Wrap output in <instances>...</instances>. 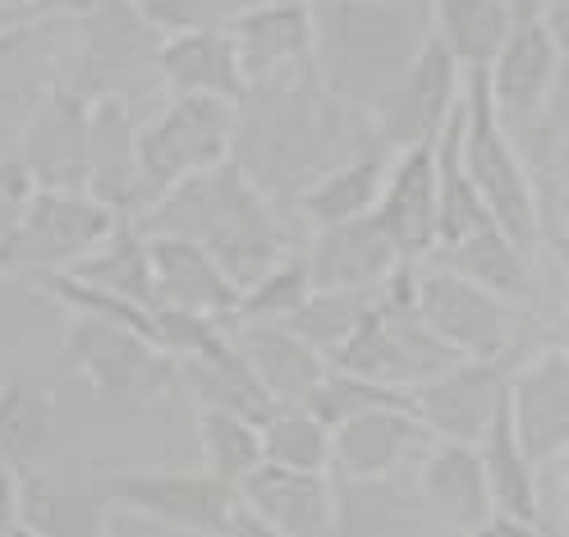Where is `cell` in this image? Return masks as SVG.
<instances>
[{
  "label": "cell",
  "instance_id": "obj_10",
  "mask_svg": "<svg viewBox=\"0 0 569 537\" xmlns=\"http://www.w3.org/2000/svg\"><path fill=\"white\" fill-rule=\"evenodd\" d=\"M418 312L432 336L459 358H506L523 349V308L496 299L469 276L450 271L446 262H422L413 271Z\"/></svg>",
  "mask_w": 569,
  "mask_h": 537
},
{
  "label": "cell",
  "instance_id": "obj_30",
  "mask_svg": "<svg viewBox=\"0 0 569 537\" xmlns=\"http://www.w3.org/2000/svg\"><path fill=\"white\" fill-rule=\"evenodd\" d=\"M437 262H446L459 276H469L473 285H482V290H491L496 299H506L515 308L532 304V253L519 248L496 221L473 230L469 239L441 248Z\"/></svg>",
  "mask_w": 569,
  "mask_h": 537
},
{
  "label": "cell",
  "instance_id": "obj_44",
  "mask_svg": "<svg viewBox=\"0 0 569 537\" xmlns=\"http://www.w3.org/2000/svg\"><path fill=\"white\" fill-rule=\"evenodd\" d=\"M38 185H32V175L19 166V157H6L0 161V239L14 230V221L23 217V207L32 202Z\"/></svg>",
  "mask_w": 569,
  "mask_h": 537
},
{
  "label": "cell",
  "instance_id": "obj_23",
  "mask_svg": "<svg viewBox=\"0 0 569 537\" xmlns=\"http://www.w3.org/2000/svg\"><path fill=\"white\" fill-rule=\"evenodd\" d=\"M413 487H418L427 510H432L446 528L465 533V537L496 515L491 483H487L478 446L432 441L422 450V459L413 464Z\"/></svg>",
  "mask_w": 569,
  "mask_h": 537
},
{
  "label": "cell",
  "instance_id": "obj_17",
  "mask_svg": "<svg viewBox=\"0 0 569 537\" xmlns=\"http://www.w3.org/2000/svg\"><path fill=\"white\" fill-rule=\"evenodd\" d=\"M510 418L538 469L569 455V354L556 345L523 354L510 377Z\"/></svg>",
  "mask_w": 569,
  "mask_h": 537
},
{
  "label": "cell",
  "instance_id": "obj_27",
  "mask_svg": "<svg viewBox=\"0 0 569 537\" xmlns=\"http://www.w3.org/2000/svg\"><path fill=\"white\" fill-rule=\"evenodd\" d=\"M157 79L170 97H217V101H230V106H239L248 97L230 28L166 38L161 60H157Z\"/></svg>",
  "mask_w": 569,
  "mask_h": 537
},
{
  "label": "cell",
  "instance_id": "obj_45",
  "mask_svg": "<svg viewBox=\"0 0 569 537\" xmlns=\"http://www.w3.org/2000/svg\"><path fill=\"white\" fill-rule=\"evenodd\" d=\"M19 483H23V474L0 469V537H14L19 524H23V515H19Z\"/></svg>",
  "mask_w": 569,
  "mask_h": 537
},
{
  "label": "cell",
  "instance_id": "obj_55",
  "mask_svg": "<svg viewBox=\"0 0 569 537\" xmlns=\"http://www.w3.org/2000/svg\"><path fill=\"white\" fill-rule=\"evenodd\" d=\"M532 6H542V0H532Z\"/></svg>",
  "mask_w": 569,
  "mask_h": 537
},
{
  "label": "cell",
  "instance_id": "obj_35",
  "mask_svg": "<svg viewBox=\"0 0 569 537\" xmlns=\"http://www.w3.org/2000/svg\"><path fill=\"white\" fill-rule=\"evenodd\" d=\"M193 441L202 469L230 487H243V478H253L267 464L262 418H248L234 409H193Z\"/></svg>",
  "mask_w": 569,
  "mask_h": 537
},
{
  "label": "cell",
  "instance_id": "obj_48",
  "mask_svg": "<svg viewBox=\"0 0 569 537\" xmlns=\"http://www.w3.org/2000/svg\"><path fill=\"white\" fill-rule=\"evenodd\" d=\"M230 537H290V533L262 524L253 510H243V500H239V510H234V519H230Z\"/></svg>",
  "mask_w": 569,
  "mask_h": 537
},
{
  "label": "cell",
  "instance_id": "obj_4",
  "mask_svg": "<svg viewBox=\"0 0 569 537\" xmlns=\"http://www.w3.org/2000/svg\"><path fill=\"white\" fill-rule=\"evenodd\" d=\"M413 262L386 285L377 295V308L368 312V321L349 336V345L331 358V368H345L353 377H368L396 390H413L422 381L441 377L446 368L459 364V354L446 349L432 327L418 312V295H413Z\"/></svg>",
  "mask_w": 569,
  "mask_h": 537
},
{
  "label": "cell",
  "instance_id": "obj_42",
  "mask_svg": "<svg viewBox=\"0 0 569 537\" xmlns=\"http://www.w3.org/2000/svg\"><path fill=\"white\" fill-rule=\"evenodd\" d=\"M396 405H409V390L381 386V381H368V377H353L345 368H331L322 377V386L308 396V409L322 418L331 432H336V427H345L349 418H363L372 409H396Z\"/></svg>",
  "mask_w": 569,
  "mask_h": 537
},
{
  "label": "cell",
  "instance_id": "obj_37",
  "mask_svg": "<svg viewBox=\"0 0 569 537\" xmlns=\"http://www.w3.org/2000/svg\"><path fill=\"white\" fill-rule=\"evenodd\" d=\"M262 450L267 464L303 474H331L336 464V432L308 405H271L262 414Z\"/></svg>",
  "mask_w": 569,
  "mask_h": 537
},
{
  "label": "cell",
  "instance_id": "obj_18",
  "mask_svg": "<svg viewBox=\"0 0 569 537\" xmlns=\"http://www.w3.org/2000/svg\"><path fill=\"white\" fill-rule=\"evenodd\" d=\"M377 217L400 243L405 262L422 267L441 253V189H437V142L405 148L390 157Z\"/></svg>",
  "mask_w": 569,
  "mask_h": 537
},
{
  "label": "cell",
  "instance_id": "obj_43",
  "mask_svg": "<svg viewBox=\"0 0 569 537\" xmlns=\"http://www.w3.org/2000/svg\"><path fill=\"white\" fill-rule=\"evenodd\" d=\"M248 6H253V0H133V10L148 19L161 38L230 28Z\"/></svg>",
  "mask_w": 569,
  "mask_h": 537
},
{
  "label": "cell",
  "instance_id": "obj_47",
  "mask_svg": "<svg viewBox=\"0 0 569 537\" xmlns=\"http://www.w3.org/2000/svg\"><path fill=\"white\" fill-rule=\"evenodd\" d=\"M542 23H547V32H551V42H556V51L569 60V0H542Z\"/></svg>",
  "mask_w": 569,
  "mask_h": 537
},
{
  "label": "cell",
  "instance_id": "obj_26",
  "mask_svg": "<svg viewBox=\"0 0 569 537\" xmlns=\"http://www.w3.org/2000/svg\"><path fill=\"white\" fill-rule=\"evenodd\" d=\"M528 161L532 198H538V235L551 243L560 267H569V120L542 111L515 133Z\"/></svg>",
  "mask_w": 569,
  "mask_h": 537
},
{
  "label": "cell",
  "instance_id": "obj_19",
  "mask_svg": "<svg viewBox=\"0 0 569 537\" xmlns=\"http://www.w3.org/2000/svg\"><path fill=\"white\" fill-rule=\"evenodd\" d=\"M303 258L317 290H381L409 267L377 211L359 221L312 230L303 243Z\"/></svg>",
  "mask_w": 569,
  "mask_h": 537
},
{
  "label": "cell",
  "instance_id": "obj_34",
  "mask_svg": "<svg viewBox=\"0 0 569 537\" xmlns=\"http://www.w3.org/2000/svg\"><path fill=\"white\" fill-rule=\"evenodd\" d=\"M427 14H432V32L465 64V74L496 60L515 23V6L506 0H427Z\"/></svg>",
  "mask_w": 569,
  "mask_h": 537
},
{
  "label": "cell",
  "instance_id": "obj_38",
  "mask_svg": "<svg viewBox=\"0 0 569 537\" xmlns=\"http://www.w3.org/2000/svg\"><path fill=\"white\" fill-rule=\"evenodd\" d=\"M381 290H386V285H381ZM381 290H312L308 304L290 321H284V327L299 331L331 364V358L349 345V336L368 321V312L377 308Z\"/></svg>",
  "mask_w": 569,
  "mask_h": 537
},
{
  "label": "cell",
  "instance_id": "obj_6",
  "mask_svg": "<svg viewBox=\"0 0 569 537\" xmlns=\"http://www.w3.org/2000/svg\"><path fill=\"white\" fill-rule=\"evenodd\" d=\"M116 226L120 217L92 193L38 189L14 230L0 239V280L42 285L47 276L74 271Z\"/></svg>",
  "mask_w": 569,
  "mask_h": 537
},
{
  "label": "cell",
  "instance_id": "obj_2",
  "mask_svg": "<svg viewBox=\"0 0 569 537\" xmlns=\"http://www.w3.org/2000/svg\"><path fill=\"white\" fill-rule=\"evenodd\" d=\"M138 226L148 235H180L202 243L239 280V290H248L284 253L308 243L299 211L290 202L267 198L234 157L170 189Z\"/></svg>",
  "mask_w": 569,
  "mask_h": 537
},
{
  "label": "cell",
  "instance_id": "obj_33",
  "mask_svg": "<svg viewBox=\"0 0 569 537\" xmlns=\"http://www.w3.org/2000/svg\"><path fill=\"white\" fill-rule=\"evenodd\" d=\"M482 455V469L491 483V500L501 515H519V519H542V483H538V464L528 459L519 432H515V418H510V400L506 409L496 414V422L487 427V437L478 446Z\"/></svg>",
  "mask_w": 569,
  "mask_h": 537
},
{
  "label": "cell",
  "instance_id": "obj_31",
  "mask_svg": "<svg viewBox=\"0 0 569 537\" xmlns=\"http://www.w3.org/2000/svg\"><path fill=\"white\" fill-rule=\"evenodd\" d=\"M116 500L88 487H51L38 474L19 483V515L38 537H111Z\"/></svg>",
  "mask_w": 569,
  "mask_h": 537
},
{
  "label": "cell",
  "instance_id": "obj_13",
  "mask_svg": "<svg viewBox=\"0 0 569 537\" xmlns=\"http://www.w3.org/2000/svg\"><path fill=\"white\" fill-rule=\"evenodd\" d=\"M116 510L142 515L161 528L193 533V537H230V519L239 510V487L211 478L207 469H152V474H120L106 483Z\"/></svg>",
  "mask_w": 569,
  "mask_h": 537
},
{
  "label": "cell",
  "instance_id": "obj_51",
  "mask_svg": "<svg viewBox=\"0 0 569 537\" xmlns=\"http://www.w3.org/2000/svg\"><path fill=\"white\" fill-rule=\"evenodd\" d=\"M542 537H569V528H565V524H556V519H547V515H542Z\"/></svg>",
  "mask_w": 569,
  "mask_h": 537
},
{
  "label": "cell",
  "instance_id": "obj_46",
  "mask_svg": "<svg viewBox=\"0 0 569 537\" xmlns=\"http://www.w3.org/2000/svg\"><path fill=\"white\" fill-rule=\"evenodd\" d=\"M469 537H542V519H519V515H501V510H496Z\"/></svg>",
  "mask_w": 569,
  "mask_h": 537
},
{
  "label": "cell",
  "instance_id": "obj_24",
  "mask_svg": "<svg viewBox=\"0 0 569 537\" xmlns=\"http://www.w3.org/2000/svg\"><path fill=\"white\" fill-rule=\"evenodd\" d=\"M230 336L271 405H308V396L331 372L327 358L280 321H234Z\"/></svg>",
  "mask_w": 569,
  "mask_h": 537
},
{
  "label": "cell",
  "instance_id": "obj_12",
  "mask_svg": "<svg viewBox=\"0 0 569 537\" xmlns=\"http://www.w3.org/2000/svg\"><path fill=\"white\" fill-rule=\"evenodd\" d=\"M519 358H523V349L506 354V358H459L441 377L413 386L409 405L437 441L482 446L487 427L510 400V377L519 368Z\"/></svg>",
  "mask_w": 569,
  "mask_h": 537
},
{
  "label": "cell",
  "instance_id": "obj_20",
  "mask_svg": "<svg viewBox=\"0 0 569 537\" xmlns=\"http://www.w3.org/2000/svg\"><path fill=\"white\" fill-rule=\"evenodd\" d=\"M88 193L106 202L120 221H142L157 207V193L142 179L138 161V129L129 116V101H92L88 120Z\"/></svg>",
  "mask_w": 569,
  "mask_h": 537
},
{
  "label": "cell",
  "instance_id": "obj_8",
  "mask_svg": "<svg viewBox=\"0 0 569 537\" xmlns=\"http://www.w3.org/2000/svg\"><path fill=\"white\" fill-rule=\"evenodd\" d=\"M64 364L88 381L92 396L120 405H157L180 390L174 358L152 336L97 317L64 321Z\"/></svg>",
  "mask_w": 569,
  "mask_h": 537
},
{
  "label": "cell",
  "instance_id": "obj_52",
  "mask_svg": "<svg viewBox=\"0 0 569 537\" xmlns=\"http://www.w3.org/2000/svg\"><path fill=\"white\" fill-rule=\"evenodd\" d=\"M14 537H38V533H32L28 524H19V533H14Z\"/></svg>",
  "mask_w": 569,
  "mask_h": 537
},
{
  "label": "cell",
  "instance_id": "obj_3",
  "mask_svg": "<svg viewBox=\"0 0 569 537\" xmlns=\"http://www.w3.org/2000/svg\"><path fill=\"white\" fill-rule=\"evenodd\" d=\"M432 42V14L418 0H317L312 6V74L353 111L396 83Z\"/></svg>",
  "mask_w": 569,
  "mask_h": 537
},
{
  "label": "cell",
  "instance_id": "obj_29",
  "mask_svg": "<svg viewBox=\"0 0 569 537\" xmlns=\"http://www.w3.org/2000/svg\"><path fill=\"white\" fill-rule=\"evenodd\" d=\"M390 157L396 152H363L336 170H327L322 179L290 202L299 211L303 230H322V226H340V221H359V217H372L377 202H381V189H386V170H390Z\"/></svg>",
  "mask_w": 569,
  "mask_h": 537
},
{
  "label": "cell",
  "instance_id": "obj_1",
  "mask_svg": "<svg viewBox=\"0 0 569 537\" xmlns=\"http://www.w3.org/2000/svg\"><path fill=\"white\" fill-rule=\"evenodd\" d=\"M381 148L386 142L377 138L372 116L331 97L317 74L239 101L234 161L276 202H295L312 179Z\"/></svg>",
  "mask_w": 569,
  "mask_h": 537
},
{
  "label": "cell",
  "instance_id": "obj_53",
  "mask_svg": "<svg viewBox=\"0 0 569 537\" xmlns=\"http://www.w3.org/2000/svg\"><path fill=\"white\" fill-rule=\"evenodd\" d=\"M253 6H258V0H253ZM290 6H317V0H290Z\"/></svg>",
  "mask_w": 569,
  "mask_h": 537
},
{
  "label": "cell",
  "instance_id": "obj_40",
  "mask_svg": "<svg viewBox=\"0 0 569 537\" xmlns=\"http://www.w3.org/2000/svg\"><path fill=\"white\" fill-rule=\"evenodd\" d=\"M64 23H74V14L28 23V28L10 32V38H0V101H14L19 92L51 79V60L60 51V28Z\"/></svg>",
  "mask_w": 569,
  "mask_h": 537
},
{
  "label": "cell",
  "instance_id": "obj_50",
  "mask_svg": "<svg viewBox=\"0 0 569 537\" xmlns=\"http://www.w3.org/2000/svg\"><path fill=\"white\" fill-rule=\"evenodd\" d=\"M547 345H556V349H565V354H569V304H565V312L556 317V327H551Z\"/></svg>",
  "mask_w": 569,
  "mask_h": 537
},
{
  "label": "cell",
  "instance_id": "obj_14",
  "mask_svg": "<svg viewBox=\"0 0 569 537\" xmlns=\"http://www.w3.org/2000/svg\"><path fill=\"white\" fill-rule=\"evenodd\" d=\"M88 120L92 101L64 79H51L19 129V166L38 189L88 193Z\"/></svg>",
  "mask_w": 569,
  "mask_h": 537
},
{
  "label": "cell",
  "instance_id": "obj_54",
  "mask_svg": "<svg viewBox=\"0 0 569 537\" xmlns=\"http://www.w3.org/2000/svg\"><path fill=\"white\" fill-rule=\"evenodd\" d=\"M506 6H523V0H506Z\"/></svg>",
  "mask_w": 569,
  "mask_h": 537
},
{
  "label": "cell",
  "instance_id": "obj_11",
  "mask_svg": "<svg viewBox=\"0 0 569 537\" xmlns=\"http://www.w3.org/2000/svg\"><path fill=\"white\" fill-rule=\"evenodd\" d=\"M465 101V64L450 56V47L432 32V42L418 51V60L372 101V129L386 142V152H405L437 142L450 116Z\"/></svg>",
  "mask_w": 569,
  "mask_h": 537
},
{
  "label": "cell",
  "instance_id": "obj_16",
  "mask_svg": "<svg viewBox=\"0 0 569 537\" xmlns=\"http://www.w3.org/2000/svg\"><path fill=\"white\" fill-rule=\"evenodd\" d=\"M230 38L248 92H267L312 74V6L258 0L230 23Z\"/></svg>",
  "mask_w": 569,
  "mask_h": 537
},
{
  "label": "cell",
  "instance_id": "obj_21",
  "mask_svg": "<svg viewBox=\"0 0 569 537\" xmlns=\"http://www.w3.org/2000/svg\"><path fill=\"white\" fill-rule=\"evenodd\" d=\"M148 243H152V271H157V304L161 308L211 317V321H234L243 290L202 243L180 239V235H148Z\"/></svg>",
  "mask_w": 569,
  "mask_h": 537
},
{
  "label": "cell",
  "instance_id": "obj_49",
  "mask_svg": "<svg viewBox=\"0 0 569 537\" xmlns=\"http://www.w3.org/2000/svg\"><path fill=\"white\" fill-rule=\"evenodd\" d=\"M551 487H556V496H560V515H565V519H556V524L569 528V455L551 464Z\"/></svg>",
  "mask_w": 569,
  "mask_h": 537
},
{
  "label": "cell",
  "instance_id": "obj_28",
  "mask_svg": "<svg viewBox=\"0 0 569 537\" xmlns=\"http://www.w3.org/2000/svg\"><path fill=\"white\" fill-rule=\"evenodd\" d=\"M336 483V528L331 537H422L427 528V510L413 483L400 478H377V483H359V478H340Z\"/></svg>",
  "mask_w": 569,
  "mask_h": 537
},
{
  "label": "cell",
  "instance_id": "obj_15",
  "mask_svg": "<svg viewBox=\"0 0 569 537\" xmlns=\"http://www.w3.org/2000/svg\"><path fill=\"white\" fill-rule=\"evenodd\" d=\"M560 69H565V56L551 42L542 10L532 0H523V6H515V23L506 32L501 51L487 64L491 101L510 129H523L547 111V101L560 83Z\"/></svg>",
  "mask_w": 569,
  "mask_h": 537
},
{
  "label": "cell",
  "instance_id": "obj_36",
  "mask_svg": "<svg viewBox=\"0 0 569 537\" xmlns=\"http://www.w3.org/2000/svg\"><path fill=\"white\" fill-rule=\"evenodd\" d=\"M437 189H441V248L491 226V211H487L473 175H469V161H465V101H459V111L450 116V125L437 138Z\"/></svg>",
  "mask_w": 569,
  "mask_h": 537
},
{
  "label": "cell",
  "instance_id": "obj_32",
  "mask_svg": "<svg viewBox=\"0 0 569 537\" xmlns=\"http://www.w3.org/2000/svg\"><path fill=\"white\" fill-rule=\"evenodd\" d=\"M64 276H79L88 285H101V290L124 295V299H133L142 308H161L157 304L152 243H148V230H142L138 221H120L74 271H64Z\"/></svg>",
  "mask_w": 569,
  "mask_h": 537
},
{
  "label": "cell",
  "instance_id": "obj_7",
  "mask_svg": "<svg viewBox=\"0 0 569 537\" xmlns=\"http://www.w3.org/2000/svg\"><path fill=\"white\" fill-rule=\"evenodd\" d=\"M79 28V64L74 79H64L88 101H129L142 88H161L157 60H161V32L133 10V0H88Z\"/></svg>",
  "mask_w": 569,
  "mask_h": 537
},
{
  "label": "cell",
  "instance_id": "obj_9",
  "mask_svg": "<svg viewBox=\"0 0 569 537\" xmlns=\"http://www.w3.org/2000/svg\"><path fill=\"white\" fill-rule=\"evenodd\" d=\"M239 133V106L217 97H170L161 116L138 129V161L142 179L157 193V202L180 189L184 179L217 170L234 157Z\"/></svg>",
  "mask_w": 569,
  "mask_h": 537
},
{
  "label": "cell",
  "instance_id": "obj_25",
  "mask_svg": "<svg viewBox=\"0 0 569 537\" xmlns=\"http://www.w3.org/2000/svg\"><path fill=\"white\" fill-rule=\"evenodd\" d=\"M243 510L290 537H331L336 528V483L331 474H303L284 464H262L239 487Z\"/></svg>",
  "mask_w": 569,
  "mask_h": 537
},
{
  "label": "cell",
  "instance_id": "obj_39",
  "mask_svg": "<svg viewBox=\"0 0 569 537\" xmlns=\"http://www.w3.org/2000/svg\"><path fill=\"white\" fill-rule=\"evenodd\" d=\"M51 432V405L38 386L0 381V469L32 474L42 441Z\"/></svg>",
  "mask_w": 569,
  "mask_h": 537
},
{
  "label": "cell",
  "instance_id": "obj_5",
  "mask_svg": "<svg viewBox=\"0 0 569 537\" xmlns=\"http://www.w3.org/2000/svg\"><path fill=\"white\" fill-rule=\"evenodd\" d=\"M465 161L491 221L519 248L538 253L542 235H538V198H532L528 161L515 142V129L496 111L487 69H469L465 74Z\"/></svg>",
  "mask_w": 569,
  "mask_h": 537
},
{
  "label": "cell",
  "instance_id": "obj_22",
  "mask_svg": "<svg viewBox=\"0 0 569 537\" xmlns=\"http://www.w3.org/2000/svg\"><path fill=\"white\" fill-rule=\"evenodd\" d=\"M432 441L437 437L422 427L413 405L372 409L363 418H349L345 427H336V464H331V474L359 478V483L400 478L405 464H418L422 450Z\"/></svg>",
  "mask_w": 569,
  "mask_h": 537
},
{
  "label": "cell",
  "instance_id": "obj_41",
  "mask_svg": "<svg viewBox=\"0 0 569 537\" xmlns=\"http://www.w3.org/2000/svg\"><path fill=\"white\" fill-rule=\"evenodd\" d=\"M317 290L312 285V271H308V258H303V248H295V253H284L271 271H262L253 285L243 290V299H239V312H234V321H290L303 304H308V295ZM230 321V327H234Z\"/></svg>",
  "mask_w": 569,
  "mask_h": 537
}]
</instances>
